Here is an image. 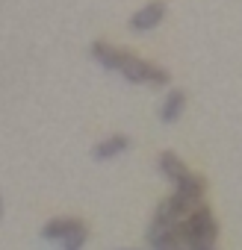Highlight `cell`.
Segmentation results:
<instances>
[{"instance_id":"cell-1","label":"cell","mask_w":242,"mask_h":250,"mask_svg":"<svg viewBox=\"0 0 242 250\" xmlns=\"http://www.w3.org/2000/svg\"><path fill=\"white\" fill-rule=\"evenodd\" d=\"M180 232H183V241H186L189 247H216L218 224H216L213 209H207V206H195V209L183 218Z\"/></svg>"},{"instance_id":"cell-2","label":"cell","mask_w":242,"mask_h":250,"mask_svg":"<svg viewBox=\"0 0 242 250\" xmlns=\"http://www.w3.org/2000/svg\"><path fill=\"white\" fill-rule=\"evenodd\" d=\"M118 74L124 77L127 83H136V85H154V88H166L171 83V74L148 59H139L136 53H127L124 65L118 68Z\"/></svg>"},{"instance_id":"cell-3","label":"cell","mask_w":242,"mask_h":250,"mask_svg":"<svg viewBox=\"0 0 242 250\" xmlns=\"http://www.w3.org/2000/svg\"><path fill=\"white\" fill-rule=\"evenodd\" d=\"M204 191H207V180H204L201 174H192V171H189L180 183H174V191H171V194H174V197L189 209V212H192L195 206H201Z\"/></svg>"},{"instance_id":"cell-4","label":"cell","mask_w":242,"mask_h":250,"mask_svg":"<svg viewBox=\"0 0 242 250\" xmlns=\"http://www.w3.org/2000/svg\"><path fill=\"white\" fill-rule=\"evenodd\" d=\"M163 18H166V3L163 0H151V3H145L142 9L133 12L130 30L133 33H151V30H157L163 24Z\"/></svg>"},{"instance_id":"cell-5","label":"cell","mask_w":242,"mask_h":250,"mask_svg":"<svg viewBox=\"0 0 242 250\" xmlns=\"http://www.w3.org/2000/svg\"><path fill=\"white\" fill-rule=\"evenodd\" d=\"M127 53H130V50L115 47V44H109V42H95V44H92V56H95V62L103 65L106 71H118L121 65H124Z\"/></svg>"},{"instance_id":"cell-6","label":"cell","mask_w":242,"mask_h":250,"mask_svg":"<svg viewBox=\"0 0 242 250\" xmlns=\"http://www.w3.org/2000/svg\"><path fill=\"white\" fill-rule=\"evenodd\" d=\"M157 168H160V174H163L169 183H180V180L189 174L186 162H183L174 150H163V153L157 156Z\"/></svg>"},{"instance_id":"cell-7","label":"cell","mask_w":242,"mask_h":250,"mask_svg":"<svg viewBox=\"0 0 242 250\" xmlns=\"http://www.w3.org/2000/svg\"><path fill=\"white\" fill-rule=\"evenodd\" d=\"M183 112H186V91H180V88L169 91L163 97V106H160V121L163 124H174V121H180Z\"/></svg>"},{"instance_id":"cell-8","label":"cell","mask_w":242,"mask_h":250,"mask_svg":"<svg viewBox=\"0 0 242 250\" xmlns=\"http://www.w3.org/2000/svg\"><path fill=\"white\" fill-rule=\"evenodd\" d=\"M127 147H130V139H127V136H109V139H103V142H97V145H95L92 156H95L97 162H106V159L121 156Z\"/></svg>"},{"instance_id":"cell-9","label":"cell","mask_w":242,"mask_h":250,"mask_svg":"<svg viewBox=\"0 0 242 250\" xmlns=\"http://www.w3.org/2000/svg\"><path fill=\"white\" fill-rule=\"evenodd\" d=\"M80 224V218H50L45 227H42V238H48V241H62L74 227Z\"/></svg>"},{"instance_id":"cell-10","label":"cell","mask_w":242,"mask_h":250,"mask_svg":"<svg viewBox=\"0 0 242 250\" xmlns=\"http://www.w3.org/2000/svg\"><path fill=\"white\" fill-rule=\"evenodd\" d=\"M86 241H89V227L80 221L62 241H59V250H83L86 247Z\"/></svg>"},{"instance_id":"cell-11","label":"cell","mask_w":242,"mask_h":250,"mask_svg":"<svg viewBox=\"0 0 242 250\" xmlns=\"http://www.w3.org/2000/svg\"><path fill=\"white\" fill-rule=\"evenodd\" d=\"M0 218H3V197H0Z\"/></svg>"},{"instance_id":"cell-12","label":"cell","mask_w":242,"mask_h":250,"mask_svg":"<svg viewBox=\"0 0 242 250\" xmlns=\"http://www.w3.org/2000/svg\"><path fill=\"white\" fill-rule=\"evenodd\" d=\"M118 250H139V247H118Z\"/></svg>"}]
</instances>
